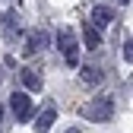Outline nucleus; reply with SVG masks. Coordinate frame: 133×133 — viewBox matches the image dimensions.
Listing matches in <instances>:
<instances>
[{
    "instance_id": "obj_2",
    "label": "nucleus",
    "mask_w": 133,
    "mask_h": 133,
    "mask_svg": "<svg viewBox=\"0 0 133 133\" xmlns=\"http://www.w3.org/2000/svg\"><path fill=\"white\" fill-rule=\"evenodd\" d=\"M57 48L63 51L66 66H76V63H79V51H76V35H73V29H60V32H57Z\"/></svg>"
},
{
    "instance_id": "obj_1",
    "label": "nucleus",
    "mask_w": 133,
    "mask_h": 133,
    "mask_svg": "<svg viewBox=\"0 0 133 133\" xmlns=\"http://www.w3.org/2000/svg\"><path fill=\"white\" fill-rule=\"evenodd\" d=\"M82 114H86L89 121H111V114H114V98H111V95H98V98H92V102L82 108Z\"/></svg>"
},
{
    "instance_id": "obj_11",
    "label": "nucleus",
    "mask_w": 133,
    "mask_h": 133,
    "mask_svg": "<svg viewBox=\"0 0 133 133\" xmlns=\"http://www.w3.org/2000/svg\"><path fill=\"white\" fill-rule=\"evenodd\" d=\"M0 117H3V108H0Z\"/></svg>"
},
{
    "instance_id": "obj_3",
    "label": "nucleus",
    "mask_w": 133,
    "mask_h": 133,
    "mask_svg": "<svg viewBox=\"0 0 133 133\" xmlns=\"http://www.w3.org/2000/svg\"><path fill=\"white\" fill-rule=\"evenodd\" d=\"M10 108H13V114H16L19 121H29L32 114H35V102H32L29 92H16V95L10 98Z\"/></svg>"
},
{
    "instance_id": "obj_12",
    "label": "nucleus",
    "mask_w": 133,
    "mask_h": 133,
    "mask_svg": "<svg viewBox=\"0 0 133 133\" xmlns=\"http://www.w3.org/2000/svg\"><path fill=\"white\" fill-rule=\"evenodd\" d=\"M121 3H130V0H121Z\"/></svg>"
},
{
    "instance_id": "obj_6",
    "label": "nucleus",
    "mask_w": 133,
    "mask_h": 133,
    "mask_svg": "<svg viewBox=\"0 0 133 133\" xmlns=\"http://www.w3.org/2000/svg\"><path fill=\"white\" fill-rule=\"evenodd\" d=\"M44 41H48L44 32H29V35H25V54H38Z\"/></svg>"
},
{
    "instance_id": "obj_10",
    "label": "nucleus",
    "mask_w": 133,
    "mask_h": 133,
    "mask_svg": "<svg viewBox=\"0 0 133 133\" xmlns=\"http://www.w3.org/2000/svg\"><path fill=\"white\" fill-rule=\"evenodd\" d=\"M124 60H127V63L133 60V41H130V38L124 41Z\"/></svg>"
},
{
    "instance_id": "obj_7",
    "label": "nucleus",
    "mask_w": 133,
    "mask_h": 133,
    "mask_svg": "<svg viewBox=\"0 0 133 133\" xmlns=\"http://www.w3.org/2000/svg\"><path fill=\"white\" fill-rule=\"evenodd\" d=\"M19 76H22V86H25L29 92H38V89H41V79H38L35 73H32V70H22Z\"/></svg>"
},
{
    "instance_id": "obj_9",
    "label": "nucleus",
    "mask_w": 133,
    "mask_h": 133,
    "mask_svg": "<svg viewBox=\"0 0 133 133\" xmlns=\"http://www.w3.org/2000/svg\"><path fill=\"white\" fill-rule=\"evenodd\" d=\"M82 82H89V86L98 82V70H95V66H82Z\"/></svg>"
},
{
    "instance_id": "obj_4",
    "label": "nucleus",
    "mask_w": 133,
    "mask_h": 133,
    "mask_svg": "<svg viewBox=\"0 0 133 133\" xmlns=\"http://www.w3.org/2000/svg\"><path fill=\"white\" fill-rule=\"evenodd\" d=\"M54 121H57V108H54V105H48V108L38 114V117H35V133H48Z\"/></svg>"
},
{
    "instance_id": "obj_8",
    "label": "nucleus",
    "mask_w": 133,
    "mask_h": 133,
    "mask_svg": "<svg viewBox=\"0 0 133 133\" xmlns=\"http://www.w3.org/2000/svg\"><path fill=\"white\" fill-rule=\"evenodd\" d=\"M82 41H86V48H98V41H102V38H98V29L86 25V29H82Z\"/></svg>"
},
{
    "instance_id": "obj_5",
    "label": "nucleus",
    "mask_w": 133,
    "mask_h": 133,
    "mask_svg": "<svg viewBox=\"0 0 133 133\" xmlns=\"http://www.w3.org/2000/svg\"><path fill=\"white\" fill-rule=\"evenodd\" d=\"M111 19H114V10H111V6H95V10H92V25H95V29H105Z\"/></svg>"
}]
</instances>
